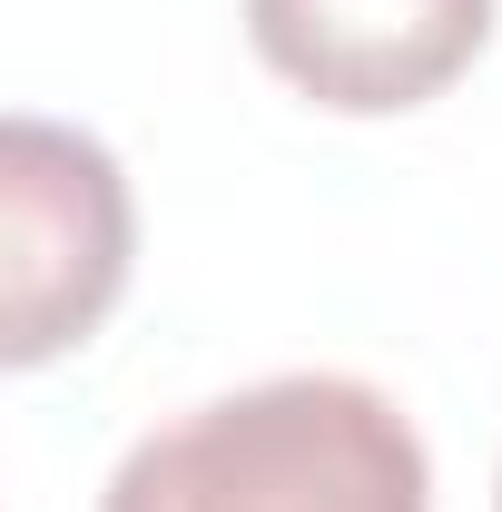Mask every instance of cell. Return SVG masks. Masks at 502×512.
Returning a JSON list of instances; mask_svg holds the SVG:
<instances>
[{
	"instance_id": "cell-1",
	"label": "cell",
	"mask_w": 502,
	"mask_h": 512,
	"mask_svg": "<svg viewBox=\"0 0 502 512\" xmlns=\"http://www.w3.org/2000/svg\"><path fill=\"white\" fill-rule=\"evenodd\" d=\"M99 512H434V463L375 384L266 375L158 424Z\"/></svg>"
},
{
	"instance_id": "cell-2",
	"label": "cell",
	"mask_w": 502,
	"mask_h": 512,
	"mask_svg": "<svg viewBox=\"0 0 502 512\" xmlns=\"http://www.w3.org/2000/svg\"><path fill=\"white\" fill-rule=\"evenodd\" d=\"M128 237V178L89 128H0V365L89 345L128 286Z\"/></svg>"
},
{
	"instance_id": "cell-3",
	"label": "cell",
	"mask_w": 502,
	"mask_h": 512,
	"mask_svg": "<svg viewBox=\"0 0 502 512\" xmlns=\"http://www.w3.org/2000/svg\"><path fill=\"white\" fill-rule=\"evenodd\" d=\"M247 40L315 109L394 119L483 60L493 0H247Z\"/></svg>"
},
{
	"instance_id": "cell-4",
	"label": "cell",
	"mask_w": 502,
	"mask_h": 512,
	"mask_svg": "<svg viewBox=\"0 0 502 512\" xmlns=\"http://www.w3.org/2000/svg\"><path fill=\"white\" fill-rule=\"evenodd\" d=\"M493 512H502V493H493Z\"/></svg>"
}]
</instances>
